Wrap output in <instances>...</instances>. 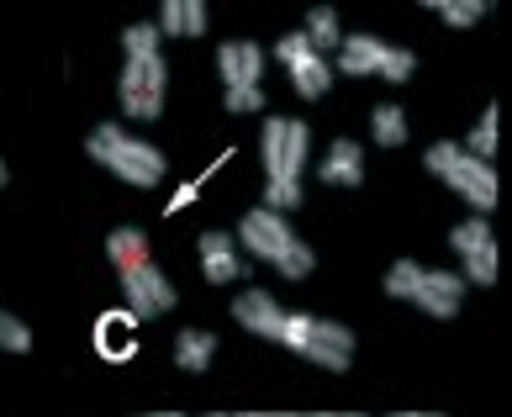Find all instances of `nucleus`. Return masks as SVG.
Returning <instances> with one entry per match:
<instances>
[{"mask_svg": "<svg viewBox=\"0 0 512 417\" xmlns=\"http://www.w3.org/2000/svg\"><path fill=\"white\" fill-rule=\"evenodd\" d=\"M338 74H349V80H359V74H381V80H391V85H407L412 80V53L391 48L370 32H354V37H344V48H338Z\"/></svg>", "mask_w": 512, "mask_h": 417, "instance_id": "obj_8", "label": "nucleus"}, {"mask_svg": "<svg viewBox=\"0 0 512 417\" xmlns=\"http://www.w3.org/2000/svg\"><path fill=\"white\" fill-rule=\"evenodd\" d=\"M217 69H222L227 96H254L259 74H264V53L254 43H222L217 48Z\"/></svg>", "mask_w": 512, "mask_h": 417, "instance_id": "obj_12", "label": "nucleus"}, {"mask_svg": "<svg viewBox=\"0 0 512 417\" xmlns=\"http://www.w3.org/2000/svg\"><path fill=\"white\" fill-rule=\"evenodd\" d=\"M391 417H439V412H391Z\"/></svg>", "mask_w": 512, "mask_h": 417, "instance_id": "obj_28", "label": "nucleus"}, {"mask_svg": "<svg viewBox=\"0 0 512 417\" xmlns=\"http://www.w3.org/2000/svg\"><path fill=\"white\" fill-rule=\"evenodd\" d=\"M206 32V6L201 0H185V37H201Z\"/></svg>", "mask_w": 512, "mask_h": 417, "instance_id": "obj_24", "label": "nucleus"}, {"mask_svg": "<svg viewBox=\"0 0 512 417\" xmlns=\"http://www.w3.org/2000/svg\"><path fill=\"white\" fill-rule=\"evenodd\" d=\"M227 417H296V412H227Z\"/></svg>", "mask_w": 512, "mask_h": 417, "instance_id": "obj_26", "label": "nucleus"}, {"mask_svg": "<svg viewBox=\"0 0 512 417\" xmlns=\"http://www.w3.org/2000/svg\"><path fill=\"white\" fill-rule=\"evenodd\" d=\"M106 259L117 264L122 291H127V312L138 317V322H148V317H159V312L175 307V286H169L164 270L154 264V254H148L143 227H111Z\"/></svg>", "mask_w": 512, "mask_h": 417, "instance_id": "obj_2", "label": "nucleus"}, {"mask_svg": "<svg viewBox=\"0 0 512 417\" xmlns=\"http://www.w3.org/2000/svg\"><path fill=\"white\" fill-rule=\"evenodd\" d=\"M386 296L396 301H417L428 317H454L465 307V275L449 270H423L417 259H396L386 275Z\"/></svg>", "mask_w": 512, "mask_h": 417, "instance_id": "obj_6", "label": "nucleus"}, {"mask_svg": "<svg viewBox=\"0 0 512 417\" xmlns=\"http://www.w3.org/2000/svg\"><path fill=\"white\" fill-rule=\"evenodd\" d=\"M148 417H180V412H148Z\"/></svg>", "mask_w": 512, "mask_h": 417, "instance_id": "obj_29", "label": "nucleus"}, {"mask_svg": "<svg viewBox=\"0 0 512 417\" xmlns=\"http://www.w3.org/2000/svg\"><path fill=\"white\" fill-rule=\"evenodd\" d=\"M154 27H159V37H185V0H164Z\"/></svg>", "mask_w": 512, "mask_h": 417, "instance_id": "obj_23", "label": "nucleus"}, {"mask_svg": "<svg viewBox=\"0 0 512 417\" xmlns=\"http://www.w3.org/2000/svg\"><path fill=\"white\" fill-rule=\"evenodd\" d=\"M317 175L328 185H365V148H359L354 138H338L328 148V159H322Z\"/></svg>", "mask_w": 512, "mask_h": 417, "instance_id": "obj_15", "label": "nucleus"}, {"mask_svg": "<svg viewBox=\"0 0 512 417\" xmlns=\"http://www.w3.org/2000/svg\"><path fill=\"white\" fill-rule=\"evenodd\" d=\"M449 249L465 259V280L470 286H491L497 280V238H491L486 217H470L449 233Z\"/></svg>", "mask_w": 512, "mask_h": 417, "instance_id": "obj_11", "label": "nucleus"}, {"mask_svg": "<svg viewBox=\"0 0 512 417\" xmlns=\"http://www.w3.org/2000/svg\"><path fill=\"white\" fill-rule=\"evenodd\" d=\"M233 317H238L254 338H270V344H275V338H280V322H286V307H280L270 291L254 286V291H243V296L233 301Z\"/></svg>", "mask_w": 512, "mask_h": 417, "instance_id": "obj_13", "label": "nucleus"}, {"mask_svg": "<svg viewBox=\"0 0 512 417\" xmlns=\"http://www.w3.org/2000/svg\"><path fill=\"white\" fill-rule=\"evenodd\" d=\"M491 148H497V106H486V111H481V122H476V132H470L465 154L486 164V159H491Z\"/></svg>", "mask_w": 512, "mask_h": 417, "instance_id": "obj_19", "label": "nucleus"}, {"mask_svg": "<svg viewBox=\"0 0 512 417\" xmlns=\"http://www.w3.org/2000/svg\"><path fill=\"white\" fill-rule=\"evenodd\" d=\"M90 159L96 164H106L117 180H127V185H138V191H154V185L164 180V154L154 143H143V138H132L127 127H117V122H101L96 132H90Z\"/></svg>", "mask_w": 512, "mask_h": 417, "instance_id": "obj_4", "label": "nucleus"}, {"mask_svg": "<svg viewBox=\"0 0 512 417\" xmlns=\"http://www.w3.org/2000/svg\"><path fill=\"white\" fill-rule=\"evenodd\" d=\"M301 37L312 43V53H333L338 43H344V32H338V11L333 6H317L307 16V27H301Z\"/></svg>", "mask_w": 512, "mask_h": 417, "instance_id": "obj_17", "label": "nucleus"}, {"mask_svg": "<svg viewBox=\"0 0 512 417\" xmlns=\"http://www.w3.org/2000/svg\"><path fill=\"white\" fill-rule=\"evenodd\" d=\"M370 127H375V143H381V148H402V143H407V117H402V106H375Z\"/></svg>", "mask_w": 512, "mask_h": 417, "instance_id": "obj_18", "label": "nucleus"}, {"mask_svg": "<svg viewBox=\"0 0 512 417\" xmlns=\"http://www.w3.org/2000/svg\"><path fill=\"white\" fill-rule=\"evenodd\" d=\"M233 243L254 249V259L275 264V270L286 275V280H307V275L317 270V254L291 233V222L280 217V212H264V206H254V212L238 222V238H233Z\"/></svg>", "mask_w": 512, "mask_h": 417, "instance_id": "obj_3", "label": "nucleus"}, {"mask_svg": "<svg viewBox=\"0 0 512 417\" xmlns=\"http://www.w3.org/2000/svg\"><path fill=\"white\" fill-rule=\"evenodd\" d=\"M164 85H169V69H164L159 53H154V59H127L122 85H117L127 117L132 122H154L159 111H164Z\"/></svg>", "mask_w": 512, "mask_h": 417, "instance_id": "obj_9", "label": "nucleus"}, {"mask_svg": "<svg viewBox=\"0 0 512 417\" xmlns=\"http://www.w3.org/2000/svg\"><path fill=\"white\" fill-rule=\"evenodd\" d=\"M201 270L212 286H233L243 280V259H238V243L227 233H201Z\"/></svg>", "mask_w": 512, "mask_h": 417, "instance_id": "obj_14", "label": "nucleus"}, {"mask_svg": "<svg viewBox=\"0 0 512 417\" xmlns=\"http://www.w3.org/2000/svg\"><path fill=\"white\" fill-rule=\"evenodd\" d=\"M428 169L449 185L454 196H465L476 212H491V206H497V169L470 159L460 143H433L428 148Z\"/></svg>", "mask_w": 512, "mask_h": 417, "instance_id": "obj_7", "label": "nucleus"}, {"mask_svg": "<svg viewBox=\"0 0 512 417\" xmlns=\"http://www.w3.org/2000/svg\"><path fill=\"white\" fill-rule=\"evenodd\" d=\"M212 354H217V333H206V328H185L175 338V365L191 370V375H201L206 365H212Z\"/></svg>", "mask_w": 512, "mask_h": 417, "instance_id": "obj_16", "label": "nucleus"}, {"mask_svg": "<svg viewBox=\"0 0 512 417\" xmlns=\"http://www.w3.org/2000/svg\"><path fill=\"white\" fill-rule=\"evenodd\" d=\"M6 180H11V175H6V164H0V185H6Z\"/></svg>", "mask_w": 512, "mask_h": 417, "instance_id": "obj_30", "label": "nucleus"}, {"mask_svg": "<svg viewBox=\"0 0 512 417\" xmlns=\"http://www.w3.org/2000/svg\"><path fill=\"white\" fill-rule=\"evenodd\" d=\"M312 417H365V412H312Z\"/></svg>", "mask_w": 512, "mask_h": 417, "instance_id": "obj_27", "label": "nucleus"}, {"mask_svg": "<svg viewBox=\"0 0 512 417\" xmlns=\"http://www.w3.org/2000/svg\"><path fill=\"white\" fill-rule=\"evenodd\" d=\"M433 11H439L449 27H476L481 16H486V0H439Z\"/></svg>", "mask_w": 512, "mask_h": 417, "instance_id": "obj_21", "label": "nucleus"}, {"mask_svg": "<svg viewBox=\"0 0 512 417\" xmlns=\"http://www.w3.org/2000/svg\"><path fill=\"white\" fill-rule=\"evenodd\" d=\"M122 48H127V59H154V53H159V27L154 22L127 27L122 32Z\"/></svg>", "mask_w": 512, "mask_h": 417, "instance_id": "obj_20", "label": "nucleus"}, {"mask_svg": "<svg viewBox=\"0 0 512 417\" xmlns=\"http://www.w3.org/2000/svg\"><path fill=\"white\" fill-rule=\"evenodd\" d=\"M196 191H201V180H191V185H180V191H175V201H169L164 212H185V206L196 201Z\"/></svg>", "mask_w": 512, "mask_h": 417, "instance_id": "obj_25", "label": "nucleus"}, {"mask_svg": "<svg viewBox=\"0 0 512 417\" xmlns=\"http://www.w3.org/2000/svg\"><path fill=\"white\" fill-rule=\"evenodd\" d=\"M312 132L307 122L270 117L259 132V159H264V212L286 217L291 206H301V169H307Z\"/></svg>", "mask_w": 512, "mask_h": 417, "instance_id": "obj_1", "label": "nucleus"}, {"mask_svg": "<svg viewBox=\"0 0 512 417\" xmlns=\"http://www.w3.org/2000/svg\"><path fill=\"white\" fill-rule=\"evenodd\" d=\"M275 344H286L291 354L312 359L317 370H338V375H344L354 365V333L344 328V322H322L312 312H286Z\"/></svg>", "mask_w": 512, "mask_h": 417, "instance_id": "obj_5", "label": "nucleus"}, {"mask_svg": "<svg viewBox=\"0 0 512 417\" xmlns=\"http://www.w3.org/2000/svg\"><path fill=\"white\" fill-rule=\"evenodd\" d=\"M0 349H11V354H27V349H32V333H27L22 317L0 312Z\"/></svg>", "mask_w": 512, "mask_h": 417, "instance_id": "obj_22", "label": "nucleus"}, {"mask_svg": "<svg viewBox=\"0 0 512 417\" xmlns=\"http://www.w3.org/2000/svg\"><path fill=\"white\" fill-rule=\"evenodd\" d=\"M275 59L291 69V85H296V96H307V101H322L333 90V69L322 53H312V43L301 32H286L275 43Z\"/></svg>", "mask_w": 512, "mask_h": 417, "instance_id": "obj_10", "label": "nucleus"}]
</instances>
